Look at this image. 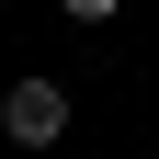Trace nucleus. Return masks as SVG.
Listing matches in <instances>:
<instances>
[{"mask_svg":"<svg viewBox=\"0 0 159 159\" xmlns=\"http://www.w3.org/2000/svg\"><path fill=\"white\" fill-rule=\"evenodd\" d=\"M0 136H11V148H57V136H68V91H57V80H11V91H0Z\"/></svg>","mask_w":159,"mask_h":159,"instance_id":"1","label":"nucleus"},{"mask_svg":"<svg viewBox=\"0 0 159 159\" xmlns=\"http://www.w3.org/2000/svg\"><path fill=\"white\" fill-rule=\"evenodd\" d=\"M57 11H68V23H114L125 0H57Z\"/></svg>","mask_w":159,"mask_h":159,"instance_id":"2","label":"nucleus"}]
</instances>
